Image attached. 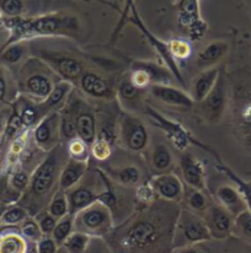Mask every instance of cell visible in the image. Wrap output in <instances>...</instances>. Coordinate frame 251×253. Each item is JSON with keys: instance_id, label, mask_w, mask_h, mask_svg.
<instances>
[{"instance_id": "obj_45", "label": "cell", "mask_w": 251, "mask_h": 253, "mask_svg": "<svg viewBox=\"0 0 251 253\" xmlns=\"http://www.w3.org/2000/svg\"><path fill=\"white\" fill-rule=\"evenodd\" d=\"M2 9L9 15H17L21 12L22 4L20 0H4L2 1Z\"/></svg>"}, {"instance_id": "obj_35", "label": "cell", "mask_w": 251, "mask_h": 253, "mask_svg": "<svg viewBox=\"0 0 251 253\" xmlns=\"http://www.w3.org/2000/svg\"><path fill=\"white\" fill-rule=\"evenodd\" d=\"M37 224H39L40 229H41L42 235H52L53 230H54L55 225H57L58 220L55 219L54 216L50 214L47 211H42L41 212H39L36 217Z\"/></svg>"}, {"instance_id": "obj_38", "label": "cell", "mask_w": 251, "mask_h": 253, "mask_svg": "<svg viewBox=\"0 0 251 253\" xmlns=\"http://www.w3.org/2000/svg\"><path fill=\"white\" fill-rule=\"evenodd\" d=\"M22 234L27 237V239L31 240H41L43 236L41 229H40L39 224L35 220H27L25 222L24 227H22Z\"/></svg>"}, {"instance_id": "obj_40", "label": "cell", "mask_w": 251, "mask_h": 253, "mask_svg": "<svg viewBox=\"0 0 251 253\" xmlns=\"http://www.w3.org/2000/svg\"><path fill=\"white\" fill-rule=\"evenodd\" d=\"M27 211L24 208H12L4 214V220L7 224H16L26 219Z\"/></svg>"}, {"instance_id": "obj_8", "label": "cell", "mask_w": 251, "mask_h": 253, "mask_svg": "<svg viewBox=\"0 0 251 253\" xmlns=\"http://www.w3.org/2000/svg\"><path fill=\"white\" fill-rule=\"evenodd\" d=\"M40 59L43 60L60 80H65L72 84L79 82L82 75L86 72L79 58L62 52L42 50Z\"/></svg>"}, {"instance_id": "obj_14", "label": "cell", "mask_w": 251, "mask_h": 253, "mask_svg": "<svg viewBox=\"0 0 251 253\" xmlns=\"http://www.w3.org/2000/svg\"><path fill=\"white\" fill-rule=\"evenodd\" d=\"M78 83L83 92L90 97L110 101L116 96V90L108 83V80L95 72L86 70Z\"/></svg>"}, {"instance_id": "obj_10", "label": "cell", "mask_w": 251, "mask_h": 253, "mask_svg": "<svg viewBox=\"0 0 251 253\" xmlns=\"http://www.w3.org/2000/svg\"><path fill=\"white\" fill-rule=\"evenodd\" d=\"M199 103L201 105V115L204 120L210 123H217L222 120L227 107V87L222 72L210 92Z\"/></svg>"}, {"instance_id": "obj_47", "label": "cell", "mask_w": 251, "mask_h": 253, "mask_svg": "<svg viewBox=\"0 0 251 253\" xmlns=\"http://www.w3.org/2000/svg\"><path fill=\"white\" fill-rule=\"evenodd\" d=\"M5 91H6V87H5L4 80L0 79V100H2V98H4Z\"/></svg>"}, {"instance_id": "obj_33", "label": "cell", "mask_w": 251, "mask_h": 253, "mask_svg": "<svg viewBox=\"0 0 251 253\" xmlns=\"http://www.w3.org/2000/svg\"><path fill=\"white\" fill-rule=\"evenodd\" d=\"M181 9V21H184V26L196 24L195 17L197 16V0H182L180 4Z\"/></svg>"}, {"instance_id": "obj_36", "label": "cell", "mask_w": 251, "mask_h": 253, "mask_svg": "<svg viewBox=\"0 0 251 253\" xmlns=\"http://www.w3.org/2000/svg\"><path fill=\"white\" fill-rule=\"evenodd\" d=\"M235 226L251 241V212L249 211L240 212L238 216H235Z\"/></svg>"}, {"instance_id": "obj_29", "label": "cell", "mask_w": 251, "mask_h": 253, "mask_svg": "<svg viewBox=\"0 0 251 253\" xmlns=\"http://www.w3.org/2000/svg\"><path fill=\"white\" fill-rule=\"evenodd\" d=\"M74 232V215H65L57 221L54 230L52 232V239L57 246H63L65 240Z\"/></svg>"}, {"instance_id": "obj_12", "label": "cell", "mask_w": 251, "mask_h": 253, "mask_svg": "<svg viewBox=\"0 0 251 253\" xmlns=\"http://www.w3.org/2000/svg\"><path fill=\"white\" fill-rule=\"evenodd\" d=\"M202 214L210 236L214 239H224L230 234L233 229V215L224 207L220 204H210Z\"/></svg>"}, {"instance_id": "obj_32", "label": "cell", "mask_w": 251, "mask_h": 253, "mask_svg": "<svg viewBox=\"0 0 251 253\" xmlns=\"http://www.w3.org/2000/svg\"><path fill=\"white\" fill-rule=\"evenodd\" d=\"M67 151L69 158L75 159V160L79 161H86V163H88L90 146L80 138H74L72 139V140L67 141Z\"/></svg>"}, {"instance_id": "obj_7", "label": "cell", "mask_w": 251, "mask_h": 253, "mask_svg": "<svg viewBox=\"0 0 251 253\" xmlns=\"http://www.w3.org/2000/svg\"><path fill=\"white\" fill-rule=\"evenodd\" d=\"M73 91L64 107L73 116L78 138H80L89 146H91L98 135V121H96L95 112L90 106L84 102L82 98L73 97Z\"/></svg>"}, {"instance_id": "obj_26", "label": "cell", "mask_w": 251, "mask_h": 253, "mask_svg": "<svg viewBox=\"0 0 251 253\" xmlns=\"http://www.w3.org/2000/svg\"><path fill=\"white\" fill-rule=\"evenodd\" d=\"M151 163L154 172L158 174L166 173L171 169L172 164H174L171 151L164 144H156L151 150Z\"/></svg>"}, {"instance_id": "obj_17", "label": "cell", "mask_w": 251, "mask_h": 253, "mask_svg": "<svg viewBox=\"0 0 251 253\" xmlns=\"http://www.w3.org/2000/svg\"><path fill=\"white\" fill-rule=\"evenodd\" d=\"M133 12H134V15H136V10H133ZM134 22H136L137 26H138L139 29H141V31L144 34V36H146L147 39H148V41L151 42V45H153L154 49H155L156 52H158V54L160 55L161 58H163V60H164V62H165V65H166L167 68H169L170 72L172 73V75H174L175 79H176L177 82H179L181 85H185L184 79H182V75H181V73H180L179 67H177L176 60H175V58L172 57L171 50H170L169 45H167L166 43L161 42L160 40L156 39V37H154L153 35H151V32H149L148 30H147L146 27L143 26V24H142V22L139 21V19H138V17H137V15H136V20H134Z\"/></svg>"}, {"instance_id": "obj_20", "label": "cell", "mask_w": 251, "mask_h": 253, "mask_svg": "<svg viewBox=\"0 0 251 253\" xmlns=\"http://www.w3.org/2000/svg\"><path fill=\"white\" fill-rule=\"evenodd\" d=\"M220 69L219 68H209V69H204L203 72L200 73L194 80L192 84V92L191 97L195 101V103L201 102L202 100L206 98V96L210 92V90L214 86L217 82L218 77H219Z\"/></svg>"}, {"instance_id": "obj_31", "label": "cell", "mask_w": 251, "mask_h": 253, "mask_svg": "<svg viewBox=\"0 0 251 253\" xmlns=\"http://www.w3.org/2000/svg\"><path fill=\"white\" fill-rule=\"evenodd\" d=\"M219 169H222V171L224 172V173L227 174V176L229 177L233 182H234L235 186L238 187L237 189L239 191V193L242 194L243 198H244L245 203H247L248 211L251 212V184L248 183V182L243 181L242 178H239V176H237V174H235L232 169H228L225 165H220Z\"/></svg>"}, {"instance_id": "obj_42", "label": "cell", "mask_w": 251, "mask_h": 253, "mask_svg": "<svg viewBox=\"0 0 251 253\" xmlns=\"http://www.w3.org/2000/svg\"><path fill=\"white\" fill-rule=\"evenodd\" d=\"M22 55H24V48L21 45H14L4 53L2 58L7 63H16L21 59Z\"/></svg>"}, {"instance_id": "obj_2", "label": "cell", "mask_w": 251, "mask_h": 253, "mask_svg": "<svg viewBox=\"0 0 251 253\" xmlns=\"http://www.w3.org/2000/svg\"><path fill=\"white\" fill-rule=\"evenodd\" d=\"M146 215L141 214L131 215L126 230L122 232L123 247L131 251H144L151 246L155 245L163 236V225L160 224V217L158 212L159 207L155 204H146Z\"/></svg>"}, {"instance_id": "obj_13", "label": "cell", "mask_w": 251, "mask_h": 253, "mask_svg": "<svg viewBox=\"0 0 251 253\" xmlns=\"http://www.w3.org/2000/svg\"><path fill=\"white\" fill-rule=\"evenodd\" d=\"M154 194L160 199L172 203H180L184 197V187L181 179L171 172L156 174L151 183Z\"/></svg>"}, {"instance_id": "obj_28", "label": "cell", "mask_w": 251, "mask_h": 253, "mask_svg": "<svg viewBox=\"0 0 251 253\" xmlns=\"http://www.w3.org/2000/svg\"><path fill=\"white\" fill-rule=\"evenodd\" d=\"M46 211L50 212L52 216H54L57 220L62 219L63 216L69 214V203H68L67 193L64 191H62V189L58 188L55 191V193L53 194L52 198H50Z\"/></svg>"}, {"instance_id": "obj_16", "label": "cell", "mask_w": 251, "mask_h": 253, "mask_svg": "<svg viewBox=\"0 0 251 253\" xmlns=\"http://www.w3.org/2000/svg\"><path fill=\"white\" fill-rule=\"evenodd\" d=\"M180 168H181L182 176L187 186L192 188L204 191L206 189V177H204V169L201 161L192 156L191 153L182 154L180 158Z\"/></svg>"}, {"instance_id": "obj_9", "label": "cell", "mask_w": 251, "mask_h": 253, "mask_svg": "<svg viewBox=\"0 0 251 253\" xmlns=\"http://www.w3.org/2000/svg\"><path fill=\"white\" fill-rule=\"evenodd\" d=\"M34 138L37 146L48 153L60 144V113L59 111L50 112L37 123L34 131Z\"/></svg>"}, {"instance_id": "obj_18", "label": "cell", "mask_w": 251, "mask_h": 253, "mask_svg": "<svg viewBox=\"0 0 251 253\" xmlns=\"http://www.w3.org/2000/svg\"><path fill=\"white\" fill-rule=\"evenodd\" d=\"M74 90L73 84L65 80H59L57 84L54 85L53 90L48 95V97L45 101L40 102V107H41L43 115H48L50 112H55V111H60L67 103L68 98H69L70 93Z\"/></svg>"}, {"instance_id": "obj_25", "label": "cell", "mask_w": 251, "mask_h": 253, "mask_svg": "<svg viewBox=\"0 0 251 253\" xmlns=\"http://www.w3.org/2000/svg\"><path fill=\"white\" fill-rule=\"evenodd\" d=\"M110 178L113 179V182L120 186L128 187H136L141 183L142 181V172L138 166L136 165H127L122 168L117 169H107Z\"/></svg>"}, {"instance_id": "obj_41", "label": "cell", "mask_w": 251, "mask_h": 253, "mask_svg": "<svg viewBox=\"0 0 251 253\" xmlns=\"http://www.w3.org/2000/svg\"><path fill=\"white\" fill-rule=\"evenodd\" d=\"M57 249V244L52 237H42L37 245V253H55Z\"/></svg>"}, {"instance_id": "obj_27", "label": "cell", "mask_w": 251, "mask_h": 253, "mask_svg": "<svg viewBox=\"0 0 251 253\" xmlns=\"http://www.w3.org/2000/svg\"><path fill=\"white\" fill-rule=\"evenodd\" d=\"M182 201H185L187 209L195 212H203L210 206L203 191L192 188L190 186L184 187V197H182Z\"/></svg>"}, {"instance_id": "obj_22", "label": "cell", "mask_w": 251, "mask_h": 253, "mask_svg": "<svg viewBox=\"0 0 251 253\" xmlns=\"http://www.w3.org/2000/svg\"><path fill=\"white\" fill-rule=\"evenodd\" d=\"M132 69H138L146 74L148 78L149 84L151 85H171L172 73L167 67L155 64L151 62H134L132 64ZM175 79V78H174ZM149 86V87H151Z\"/></svg>"}, {"instance_id": "obj_5", "label": "cell", "mask_w": 251, "mask_h": 253, "mask_svg": "<svg viewBox=\"0 0 251 253\" xmlns=\"http://www.w3.org/2000/svg\"><path fill=\"white\" fill-rule=\"evenodd\" d=\"M112 212L100 202L86 207L74 215V231L89 236H103L113 227Z\"/></svg>"}, {"instance_id": "obj_24", "label": "cell", "mask_w": 251, "mask_h": 253, "mask_svg": "<svg viewBox=\"0 0 251 253\" xmlns=\"http://www.w3.org/2000/svg\"><path fill=\"white\" fill-rule=\"evenodd\" d=\"M144 88L138 87L133 82H132L131 77L123 78L116 88V95L118 96V100L123 103L125 107H136L138 108L143 98Z\"/></svg>"}, {"instance_id": "obj_3", "label": "cell", "mask_w": 251, "mask_h": 253, "mask_svg": "<svg viewBox=\"0 0 251 253\" xmlns=\"http://www.w3.org/2000/svg\"><path fill=\"white\" fill-rule=\"evenodd\" d=\"M212 239L203 217L187 208H181L176 217L172 235V246L187 247Z\"/></svg>"}, {"instance_id": "obj_37", "label": "cell", "mask_w": 251, "mask_h": 253, "mask_svg": "<svg viewBox=\"0 0 251 253\" xmlns=\"http://www.w3.org/2000/svg\"><path fill=\"white\" fill-rule=\"evenodd\" d=\"M24 250V242L21 239L16 236L7 237L4 242L1 244V249L0 252L1 253H20Z\"/></svg>"}, {"instance_id": "obj_34", "label": "cell", "mask_w": 251, "mask_h": 253, "mask_svg": "<svg viewBox=\"0 0 251 253\" xmlns=\"http://www.w3.org/2000/svg\"><path fill=\"white\" fill-rule=\"evenodd\" d=\"M111 146H112V144L106 140V139L96 138L94 143L91 144L90 153L98 160H106L111 155V151H112L111 150Z\"/></svg>"}, {"instance_id": "obj_43", "label": "cell", "mask_w": 251, "mask_h": 253, "mask_svg": "<svg viewBox=\"0 0 251 253\" xmlns=\"http://www.w3.org/2000/svg\"><path fill=\"white\" fill-rule=\"evenodd\" d=\"M22 126H24V123H22L20 115H17V113H14V115H12V117L10 118L9 125H7V128H6V136H7V138H11V136H14L15 134H16L17 131L21 129Z\"/></svg>"}, {"instance_id": "obj_44", "label": "cell", "mask_w": 251, "mask_h": 253, "mask_svg": "<svg viewBox=\"0 0 251 253\" xmlns=\"http://www.w3.org/2000/svg\"><path fill=\"white\" fill-rule=\"evenodd\" d=\"M29 174L24 171L16 172V173L14 174V177H12V184H14L15 188L19 189V191H22V189L26 188V187L29 186Z\"/></svg>"}, {"instance_id": "obj_46", "label": "cell", "mask_w": 251, "mask_h": 253, "mask_svg": "<svg viewBox=\"0 0 251 253\" xmlns=\"http://www.w3.org/2000/svg\"><path fill=\"white\" fill-rule=\"evenodd\" d=\"M180 253H210V252L208 249L202 246V244H197V245H192V246L184 247L182 251Z\"/></svg>"}, {"instance_id": "obj_19", "label": "cell", "mask_w": 251, "mask_h": 253, "mask_svg": "<svg viewBox=\"0 0 251 253\" xmlns=\"http://www.w3.org/2000/svg\"><path fill=\"white\" fill-rule=\"evenodd\" d=\"M86 171H88V163L86 161H79L75 160V159L68 158L62 171H60L58 188L64 192L72 189L85 176Z\"/></svg>"}, {"instance_id": "obj_6", "label": "cell", "mask_w": 251, "mask_h": 253, "mask_svg": "<svg viewBox=\"0 0 251 253\" xmlns=\"http://www.w3.org/2000/svg\"><path fill=\"white\" fill-rule=\"evenodd\" d=\"M117 125L121 144L127 150L139 153L148 146V129L141 118L129 112H123L118 117Z\"/></svg>"}, {"instance_id": "obj_4", "label": "cell", "mask_w": 251, "mask_h": 253, "mask_svg": "<svg viewBox=\"0 0 251 253\" xmlns=\"http://www.w3.org/2000/svg\"><path fill=\"white\" fill-rule=\"evenodd\" d=\"M107 186V177L105 173L98 172H88L80 179L77 186L67 191L68 203H69V214L77 215L86 207L96 203L100 198L101 193Z\"/></svg>"}, {"instance_id": "obj_23", "label": "cell", "mask_w": 251, "mask_h": 253, "mask_svg": "<svg viewBox=\"0 0 251 253\" xmlns=\"http://www.w3.org/2000/svg\"><path fill=\"white\" fill-rule=\"evenodd\" d=\"M228 49H229V45H228V43L223 41L209 43L203 50H201L197 54V67L203 70L214 68L223 59V57L227 54Z\"/></svg>"}, {"instance_id": "obj_11", "label": "cell", "mask_w": 251, "mask_h": 253, "mask_svg": "<svg viewBox=\"0 0 251 253\" xmlns=\"http://www.w3.org/2000/svg\"><path fill=\"white\" fill-rule=\"evenodd\" d=\"M54 78H58L57 74L43 60L40 59L39 68L31 70L30 75L26 78L25 87L32 97L42 102L48 97L54 85L59 82L54 80Z\"/></svg>"}, {"instance_id": "obj_39", "label": "cell", "mask_w": 251, "mask_h": 253, "mask_svg": "<svg viewBox=\"0 0 251 253\" xmlns=\"http://www.w3.org/2000/svg\"><path fill=\"white\" fill-rule=\"evenodd\" d=\"M170 50H171V54L174 58L177 59H182V58H186L190 55V45L184 41H175L171 42V44L169 45Z\"/></svg>"}, {"instance_id": "obj_30", "label": "cell", "mask_w": 251, "mask_h": 253, "mask_svg": "<svg viewBox=\"0 0 251 253\" xmlns=\"http://www.w3.org/2000/svg\"><path fill=\"white\" fill-rule=\"evenodd\" d=\"M91 236L83 234V232L74 231L63 244L67 253H85L90 244Z\"/></svg>"}, {"instance_id": "obj_1", "label": "cell", "mask_w": 251, "mask_h": 253, "mask_svg": "<svg viewBox=\"0 0 251 253\" xmlns=\"http://www.w3.org/2000/svg\"><path fill=\"white\" fill-rule=\"evenodd\" d=\"M68 158L69 155H68L67 146L59 144L54 149L48 151L47 155L42 159L41 164L32 173L29 182L30 191L31 196L41 204L42 211H45V207L48 206L50 198L58 189L57 186L59 183L60 171Z\"/></svg>"}, {"instance_id": "obj_15", "label": "cell", "mask_w": 251, "mask_h": 253, "mask_svg": "<svg viewBox=\"0 0 251 253\" xmlns=\"http://www.w3.org/2000/svg\"><path fill=\"white\" fill-rule=\"evenodd\" d=\"M149 91L155 100L170 107L189 111L195 106L191 95L171 85H151Z\"/></svg>"}, {"instance_id": "obj_21", "label": "cell", "mask_w": 251, "mask_h": 253, "mask_svg": "<svg viewBox=\"0 0 251 253\" xmlns=\"http://www.w3.org/2000/svg\"><path fill=\"white\" fill-rule=\"evenodd\" d=\"M217 198L219 204L224 207L233 217L238 216L240 212L248 211L247 203L242 194L239 193L237 188L232 186H222L217 189Z\"/></svg>"}]
</instances>
